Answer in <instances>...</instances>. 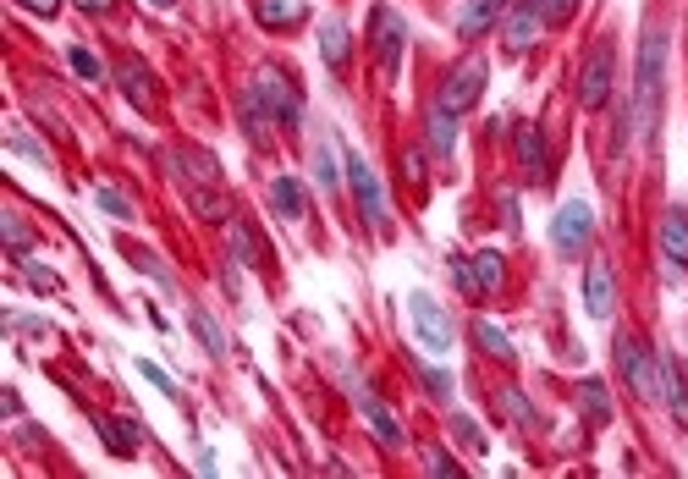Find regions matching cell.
I'll return each instance as SVG.
<instances>
[{
    "label": "cell",
    "instance_id": "cell-1",
    "mask_svg": "<svg viewBox=\"0 0 688 479\" xmlns=\"http://www.w3.org/2000/svg\"><path fill=\"white\" fill-rule=\"evenodd\" d=\"M661 67H666V34L644 28L639 45V78H633V133L650 144L655 138V105H661Z\"/></svg>",
    "mask_w": 688,
    "mask_h": 479
},
{
    "label": "cell",
    "instance_id": "cell-2",
    "mask_svg": "<svg viewBox=\"0 0 688 479\" xmlns=\"http://www.w3.org/2000/svg\"><path fill=\"white\" fill-rule=\"evenodd\" d=\"M611 89H617V50H611V39H600L584 56V67H578V105L600 111L611 100Z\"/></svg>",
    "mask_w": 688,
    "mask_h": 479
},
{
    "label": "cell",
    "instance_id": "cell-3",
    "mask_svg": "<svg viewBox=\"0 0 688 479\" xmlns=\"http://www.w3.org/2000/svg\"><path fill=\"white\" fill-rule=\"evenodd\" d=\"M617 369L628 375L633 397L644 402H661V358L639 342V336H617Z\"/></svg>",
    "mask_w": 688,
    "mask_h": 479
},
{
    "label": "cell",
    "instance_id": "cell-4",
    "mask_svg": "<svg viewBox=\"0 0 688 479\" xmlns=\"http://www.w3.org/2000/svg\"><path fill=\"white\" fill-rule=\"evenodd\" d=\"M347 182H353V199H358V215H364V226L375 237H386L391 232V221H386V193H380V177L369 171V160L364 155H347V171H342Z\"/></svg>",
    "mask_w": 688,
    "mask_h": 479
},
{
    "label": "cell",
    "instance_id": "cell-5",
    "mask_svg": "<svg viewBox=\"0 0 688 479\" xmlns=\"http://www.w3.org/2000/svg\"><path fill=\"white\" fill-rule=\"evenodd\" d=\"M485 83H490V67H485V56H463L452 72H446V83H441V105L452 116H463L468 105L485 94Z\"/></svg>",
    "mask_w": 688,
    "mask_h": 479
},
{
    "label": "cell",
    "instance_id": "cell-6",
    "mask_svg": "<svg viewBox=\"0 0 688 479\" xmlns=\"http://www.w3.org/2000/svg\"><path fill=\"white\" fill-rule=\"evenodd\" d=\"M254 94L265 100V111L276 116L281 127H298V122H303V100H298V89H292V78H287L281 67H265V72H259V78H254Z\"/></svg>",
    "mask_w": 688,
    "mask_h": 479
},
{
    "label": "cell",
    "instance_id": "cell-7",
    "mask_svg": "<svg viewBox=\"0 0 688 479\" xmlns=\"http://www.w3.org/2000/svg\"><path fill=\"white\" fill-rule=\"evenodd\" d=\"M369 45H375V61L386 72H397V61H402V45H408V23H402L397 12H391L386 0H380L375 12H369Z\"/></svg>",
    "mask_w": 688,
    "mask_h": 479
},
{
    "label": "cell",
    "instance_id": "cell-8",
    "mask_svg": "<svg viewBox=\"0 0 688 479\" xmlns=\"http://www.w3.org/2000/svg\"><path fill=\"white\" fill-rule=\"evenodd\" d=\"M408 314H413V331H419V342L430 347V353H452V320H446V309L430 292H413Z\"/></svg>",
    "mask_w": 688,
    "mask_h": 479
},
{
    "label": "cell",
    "instance_id": "cell-9",
    "mask_svg": "<svg viewBox=\"0 0 688 479\" xmlns=\"http://www.w3.org/2000/svg\"><path fill=\"white\" fill-rule=\"evenodd\" d=\"M589 232H595V210H589L584 199H573V204H562L556 210V221H551V243H556V254H584V243H589Z\"/></svg>",
    "mask_w": 688,
    "mask_h": 479
},
{
    "label": "cell",
    "instance_id": "cell-10",
    "mask_svg": "<svg viewBox=\"0 0 688 479\" xmlns=\"http://www.w3.org/2000/svg\"><path fill=\"white\" fill-rule=\"evenodd\" d=\"M584 309L595 320H611V309H617V276H611L606 259H589V270H584Z\"/></svg>",
    "mask_w": 688,
    "mask_h": 479
},
{
    "label": "cell",
    "instance_id": "cell-11",
    "mask_svg": "<svg viewBox=\"0 0 688 479\" xmlns=\"http://www.w3.org/2000/svg\"><path fill=\"white\" fill-rule=\"evenodd\" d=\"M540 23H545L540 0H518V6H512V12H507V50H512V56H523V50L540 39Z\"/></svg>",
    "mask_w": 688,
    "mask_h": 479
},
{
    "label": "cell",
    "instance_id": "cell-12",
    "mask_svg": "<svg viewBox=\"0 0 688 479\" xmlns=\"http://www.w3.org/2000/svg\"><path fill=\"white\" fill-rule=\"evenodd\" d=\"M501 17H507V0H468L463 12H457V39L474 45V39H485Z\"/></svg>",
    "mask_w": 688,
    "mask_h": 479
},
{
    "label": "cell",
    "instance_id": "cell-13",
    "mask_svg": "<svg viewBox=\"0 0 688 479\" xmlns=\"http://www.w3.org/2000/svg\"><path fill=\"white\" fill-rule=\"evenodd\" d=\"M661 254H666V276H683L688 270V215L666 210L661 221Z\"/></svg>",
    "mask_w": 688,
    "mask_h": 479
},
{
    "label": "cell",
    "instance_id": "cell-14",
    "mask_svg": "<svg viewBox=\"0 0 688 479\" xmlns=\"http://www.w3.org/2000/svg\"><path fill=\"white\" fill-rule=\"evenodd\" d=\"M358 408H364V419H369V430H375V441L386 446V452H397L408 435H402V424H397V413L386 408V402L375 397V391H358Z\"/></svg>",
    "mask_w": 688,
    "mask_h": 479
},
{
    "label": "cell",
    "instance_id": "cell-15",
    "mask_svg": "<svg viewBox=\"0 0 688 479\" xmlns=\"http://www.w3.org/2000/svg\"><path fill=\"white\" fill-rule=\"evenodd\" d=\"M518 160L529 171V182H551V149H545L540 127H518Z\"/></svg>",
    "mask_w": 688,
    "mask_h": 479
},
{
    "label": "cell",
    "instance_id": "cell-16",
    "mask_svg": "<svg viewBox=\"0 0 688 479\" xmlns=\"http://www.w3.org/2000/svg\"><path fill=\"white\" fill-rule=\"evenodd\" d=\"M320 56L331 72H347V56H353V39H347V23L342 17H325L320 23Z\"/></svg>",
    "mask_w": 688,
    "mask_h": 479
},
{
    "label": "cell",
    "instance_id": "cell-17",
    "mask_svg": "<svg viewBox=\"0 0 688 479\" xmlns=\"http://www.w3.org/2000/svg\"><path fill=\"white\" fill-rule=\"evenodd\" d=\"M116 83H122V94L138 105V111H149V105H155V83H149L144 61H133V56H127L122 67H116Z\"/></svg>",
    "mask_w": 688,
    "mask_h": 479
},
{
    "label": "cell",
    "instance_id": "cell-18",
    "mask_svg": "<svg viewBox=\"0 0 688 479\" xmlns=\"http://www.w3.org/2000/svg\"><path fill=\"white\" fill-rule=\"evenodd\" d=\"M661 397H666V408H672V419L688 424V386H683V369H677L672 358H661Z\"/></svg>",
    "mask_w": 688,
    "mask_h": 479
},
{
    "label": "cell",
    "instance_id": "cell-19",
    "mask_svg": "<svg viewBox=\"0 0 688 479\" xmlns=\"http://www.w3.org/2000/svg\"><path fill=\"white\" fill-rule=\"evenodd\" d=\"M424 133H430V149H435V155H452V149H457V116L446 111V105H435L430 122H424Z\"/></svg>",
    "mask_w": 688,
    "mask_h": 479
},
{
    "label": "cell",
    "instance_id": "cell-20",
    "mask_svg": "<svg viewBox=\"0 0 688 479\" xmlns=\"http://www.w3.org/2000/svg\"><path fill=\"white\" fill-rule=\"evenodd\" d=\"M270 204H276L281 221H303V188H298V177H276V182H270Z\"/></svg>",
    "mask_w": 688,
    "mask_h": 479
},
{
    "label": "cell",
    "instance_id": "cell-21",
    "mask_svg": "<svg viewBox=\"0 0 688 479\" xmlns=\"http://www.w3.org/2000/svg\"><path fill=\"white\" fill-rule=\"evenodd\" d=\"M254 17L265 28H298L303 23V6H298V0H259Z\"/></svg>",
    "mask_w": 688,
    "mask_h": 479
},
{
    "label": "cell",
    "instance_id": "cell-22",
    "mask_svg": "<svg viewBox=\"0 0 688 479\" xmlns=\"http://www.w3.org/2000/svg\"><path fill=\"white\" fill-rule=\"evenodd\" d=\"M474 342H479V353L485 358H496V364H512V342H507V331H496L490 320H474Z\"/></svg>",
    "mask_w": 688,
    "mask_h": 479
},
{
    "label": "cell",
    "instance_id": "cell-23",
    "mask_svg": "<svg viewBox=\"0 0 688 479\" xmlns=\"http://www.w3.org/2000/svg\"><path fill=\"white\" fill-rule=\"evenodd\" d=\"M188 325H193V336L204 342V353H210V358L226 353V331L210 320V309H188Z\"/></svg>",
    "mask_w": 688,
    "mask_h": 479
},
{
    "label": "cell",
    "instance_id": "cell-24",
    "mask_svg": "<svg viewBox=\"0 0 688 479\" xmlns=\"http://www.w3.org/2000/svg\"><path fill=\"white\" fill-rule=\"evenodd\" d=\"M100 430H105V441H111V452H116V457H133V452H138V435H144L133 419H116V424L105 419Z\"/></svg>",
    "mask_w": 688,
    "mask_h": 479
},
{
    "label": "cell",
    "instance_id": "cell-25",
    "mask_svg": "<svg viewBox=\"0 0 688 479\" xmlns=\"http://www.w3.org/2000/svg\"><path fill=\"white\" fill-rule=\"evenodd\" d=\"M578 402H584L589 424H611V397H606L600 380H584V386H578Z\"/></svg>",
    "mask_w": 688,
    "mask_h": 479
},
{
    "label": "cell",
    "instance_id": "cell-26",
    "mask_svg": "<svg viewBox=\"0 0 688 479\" xmlns=\"http://www.w3.org/2000/svg\"><path fill=\"white\" fill-rule=\"evenodd\" d=\"M501 281H507L501 254H474V287H479V298H485V292H501Z\"/></svg>",
    "mask_w": 688,
    "mask_h": 479
},
{
    "label": "cell",
    "instance_id": "cell-27",
    "mask_svg": "<svg viewBox=\"0 0 688 479\" xmlns=\"http://www.w3.org/2000/svg\"><path fill=\"white\" fill-rule=\"evenodd\" d=\"M0 232H6V248H12V259H23V254H28V243H34L28 221H23V215H12V210L0 215Z\"/></svg>",
    "mask_w": 688,
    "mask_h": 479
},
{
    "label": "cell",
    "instance_id": "cell-28",
    "mask_svg": "<svg viewBox=\"0 0 688 479\" xmlns=\"http://www.w3.org/2000/svg\"><path fill=\"white\" fill-rule=\"evenodd\" d=\"M67 61H72V72H78L83 83H105V67H100V56H94V50L72 45V50H67Z\"/></svg>",
    "mask_w": 688,
    "mask_h": 479
},
{
    "label": "cell",
    "instance_id": "cell-29",
    "mask_svg": "<svg viewBox=\"0 0 688 479\" xmlns=\"http://www.w3.org/2000/svg\"><path fill=\"white\" fill-rule=\"evenodd\" d=\"M419 380H424V391H430L435 402H452V375H446V369H435V364H419Z\"/></svg>",
    "mask_w": 688,
    "mask_h": 479
},
{
    "label": "cell",
    "instance_id": "cell-30",
    "mask_svg": "<svg viewBox=\"0 0 688 479\" xmlns=\"http://www.w3.org/2000/svg\"><path fill=\"white\" fill-rule=\"evenodd\" d=\"M188 204L204 215V221H226V199H215L210 188H188Z\"/></svg>",
    "mask_w": 688,
    "mask_h": 479
},
{
    "label": "cell",
    "instance_id": "cell-31",
    "mask_svg": "<svg viewBox=\"0 0 688 479\" xmlns=\"http://www.w3.org/2000/svg\"><path fill=\"white\" fill-rule=\"evenodd\" d=\"M94 204H100L105 215H116V221H133V204H127L116 188H94Z\"/></svg>",
    "mask_w": 688,
    "mask_h": 479
},
{
    "label": "cell",
    "instance_id": "cell-32",
    "mask_svg": "<svg viewBox=\"0 0 688 479\" xmlns=\"http://www.w3.org/2000/svg\"><path fill=\"white\" fill-rule=\"evenodd\" d=\"M452 435L468 446V452H485V435H479V424L468 419V413H452Z\"/></svg>",
    "mask_w": 688,
    "mask_h": 479
},
{
    "label": "cell",
    "instance_id": "cell-33",
    "mask_svg": "<svg viewBox=\"0 0 688 479\" xmlns=\"http://www.w3.org/2000/svg\"><path fill=\"white\" fill-rule=\"evenodd\" d=\"M314 177H320V188H336V182H342V177H336V149L331 144L314 149Z\"/></svg>",
    "mask_w": 688,
    "mask_h": 479
},
{
    "label": "cell",
    "instance_id": "cell-34",
    "mask_svg": "<svg viewBox=\"0 0 688 479\" xmlns=\"http://www.w3.org/2000/svg\"><path fill=\"white\" fill-rule=\"evenodd\" d=\"M501 408H507L518 424H534V408L523 402V391H512V386H507V391H501Z\"/></svg>",
    "mask_w": 688,
    "mask_h": 479
},
{
    "label": "cell",
    "instance_id": "cell-35",
    "mask_svg": "<svg viewBox=\"0 0 688 479\" xmlns=\"http://www.w3.org/2000/svg\"><path fill=\"white\" fill-rule=\"evenodd\" d=\"M232 254H237V265H254V237L243 232V221H232Z\"/></svg>",
    "mask_w": 688,
    "mask_h": 479
},
{
    "label": "cell",
    "instance_id": "cell-36",
    "mask_svg": "<svg viewBox=\"0 0 688 479\" xmlns=\"http://www.w3.org/2000/svg\"><path fill=\"white\" fill-rule=\"evenodd\" d=\"M424 468H430V474H446V479H457V474H463L452 452H424Z\"/></svg>",
    "mask_w": 688,
    "mask_h": 479
},
{
    "label": "cell",
    "instance_id": "cell-37",
    "mask_svg": "<svg viewBox=\"0 0 688 479\" xmlns=\"http://www.w3.org/2000/svg\"><path fill=\"white\" fill-rule=\"evenodd\" d=\"M540 6H545V23H567L578 12V0H540Z\"/></svg>",
    "mask_w": 688,
    "mask_h": 479
},
{
    "label": "cell",
    "instance_id": "cell-38",
    "mask_svg": "<svg viewBox=\"0 0 688 479\" xmlns=\"http://www.w3.org/2000/svg\"><path fill=\"white\" fill-rule=\"evenodd\" d=\"M138 375H144L149 386H160V391H166V397H171V391H177V386H171V375H166V369H160V364H144V358H138Z\"/></svg>",
    "mask_w": 688,
    "mask_h": 479
},
{
    "label": "cell",
    "instance_id": "cell-39",
    "mask_svg": "<svg viewBox=\"0 0 688 479\" xmlns=\"http://www.w3.org/2000/svg\"><path fill=\"white\" fill-rule=\"evenodd\" d=\"M23 265H28V281H34V287H39V292H61V281H56V276H50V270H39V265H34V259H23Z\"/></svg>",
    "mask_w": 688,
    "mask_h": 479
},
{
    "label": "cell",
    "instance_id": "cell-40",
    "mask_svg": "<svg viewBox=\"0 0 688 479\" xmlns=\"http://www.w3.org/2000/svg\"><path fill=\"white\" fill-rule=\"evenodd\" d=\"M402 171H408L413 188H424V155H419V149H408V155H402Z\"/></svg>",
    "mask_w": 688,
    "mask_h": 479
},
{
    "label": "cell",
    "instance_id": "cell-41",
    "mask_svg": "<svg viewBox=\"0 0 688 479\" xmlns=\"http://www.w3.org/2000/svg\"><path fill=\"white\" fill-rule=\"evenodd\" d=\"M12 149H17V155H28V160H39V166H45V149H39V144H28L23 133H12Z\"/></svg>",
    "mask_w": 688,
    "mask_h": 479
},
{
    "label": "cell",
    "instance_id": "cell-42",
    "mask_svg": "<svg viewBox=\"0 0 688 479\" xmlns=\"http://www.w3.org/2000/svg\"><path fill=\"white\" fill-rule=\"evenodd\" d=\"M28 12H39V17H56L61 12V0H23Z\"/></svg>",
    "mask_w": 688,
    "mask_h": 479
},
{
    "label": "cell",
    "instance_id": "cell-43",
    "mask_svg": "<svg viewBox=\"0 0 688 479\" xmlns=\"http://www.w3.org/2000/svg\"><path fill=\"white\" fill-rule=\"evenodd\" d=\"M78 6H83V12H94V17H105V12L116 6V0H78Z\"/></svg>",
    "mask_w": 688,
    "mask_h": 479
},
{
    "label": "cell",
    "instance_id": "cell-44",
    "mask_svg": "<svg viewBox=\"0 0 688 479\" xmlns=\"http://www.w3.org/2000/svg\"><path fill=\"white\" fill-rule=\"evenodd\" d=\"M149 6H171V0H149Z\"/></svg>",
    "mask_w": 688,
    "mask_h": 479
}]
</instances>
